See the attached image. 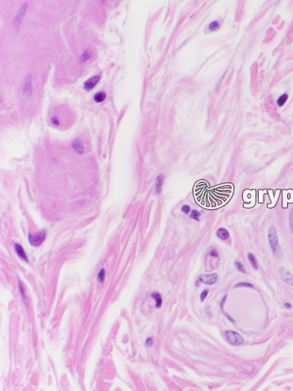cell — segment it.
<instances>
[{
	"instance_id": "1",
	"label": "cell",
	"mask_w": 293,
	"mask_h": 391,
	"mask_svg": "<svg viewBox=\"0 0 293 391\" xmlns=\"http://www.w3.org/2000/svg\"><path fill=\"white\" fill-rule=\"evenodd\" d=\"M268 239H269V243H270V246L271 248L272 253L276 257V258H281L282 256V251L281 246L279 245V239L278 235H277V231L276 229L274 226H271L268 232Z\"/></svg>"
},
{
	"instance_id": "2",
	"label": "cell",
	"mask_w": 293,
	"mask_h": 391,
	"mask_svg": "<svg viewBox=\"0 0 293 391\" xmlns=\"http://www.w3.org/2000/svg\"><path fill=\"white\" fill-rule=\"evenodd\" d=\"M225 338L227 341L233 346H240L244 343V339L241 335L237 332H234L232 330H228L225 332Z\"/></svg>"
},
{
	"instance_id": "3",
	"label": "cell",
	"mask_w": 293,
	"mask_h": 391,
	"mask_svg": "<svg viewBox=\"0 0 293 391\" xmlns=\"http://www.w3.org/2000/svg\"><path fill=\"white\" fill-rule=\"evenodd\" d=\"M45 238H46V231L43 230L37 234H29V242L32 246H39L44 242Z\"/></svg>"
},
{
	"instance_id": "4",
	"label": "cell",
	"mask_w": 293,
	"mask_h": 391,
	"mask_svg": "<svg viewBox=\"0 0 293 391\" xmlns=\"http://www.w3.org/2000/svg\"><path fill=\"white\" fill-rule=\"evenodd\" d=\"M217 280H218V275L216 273L200 275L198 277V281L205 285H213L217 282Z\"/></svg>"
},
{
	"instance_id": "5",
	"label": "cell",
	"mask_w": 293,
	"mask_h": 391,
	"mask_svg": "<svg viewBox=\"0 0 293 391\" xmlns=\"http://www.w3.org/2000/svg\"><path fill=\"white\" fill-rule=\"evenodd\" d=\"M279 273L281 275V279L285 282L291 285V286H293V275L288 270H286V268L281 267L279 270Z\"/></svg>"
},
{
	"instance_id": "6",
	"label": "cell",
	"mask_w": 293,
	"mask_h": 391,
	"mask_svg": "<svg viewBox=\"0 0 293 391\" xmlns=\"http://www.w3.org/2000/svg\"><path fill=\"white\" fill-rule=\"evenodd\" d=\"M100 79H101V75H94V76L89 78V79H88L87 80H86L85 83H84V89L86 90V91H91V90H92V89L97 85V83L99 82Z\"/></svg>"
},
{
	"instance_id": "7",
	"label": "cell",
	"mask_w": 293,
	"mask_h": 391,
	"mask_svg": "<svg viewBox=\"0 0 293 391\" xmlns=\"http://www.w3.org/2000/svg\"><path fill=\"white\" fill-rule=\"evenodd\" d=\"M15 252L17 254V255H18L20 259H22L23 261H24L25 262L29 263V260H28L27 255L25 253V251H24V250H23V246L21 245H19V244H18V243H15Z\"/></svg>"
},
{
	"instance_id": "8",
	"label": "cell",
	"mask_w": 293,
	"mask_h": 391,
	"mask_svg": "<svg viewBox=\"0 0 293 391\" xmlns=\"http://www.w3.org/2000/svg\"><path fill=\"white\" fill-rule=\"evenodd\" d=\"M27 6H28L27 3H26V4H23L22 7L20 8V9H19V13H18L17 16L15 17V24H16L17 27H19V26L20 25V24L22 23L23 15H24L25 12H26V8H27Z\"/></svg>"
},
{
	"instance_id": "9",
	"label": "cell",
	"mask_w": 293,
	"mask_h": 391,
	"mask_svg": "<svg viewBox=\"0 0 293 391\" xmlns=\"http://www.w3.org/2000/svg\"><path fill=\"white\" fill-rule=\"evenodd\" d=\"M31 81H32V77L31 75H28L25 78L24 81V86H23V93L27 96H30L32 93V90H31Z\"/></svg>"
},
{
	"instance_id": "10",
	"label": "cell",
	"mask_w": 293,
	"mask_h": 391,
	"mask_svg": "<svg viewBox=\"0 0 293 391\" xmlns=\"http://www.w3.org/2000/svg\"><path fill=\"white\" fill-rule=\"evenodd\" d=\"M163 181H164V176H163L162 174L158 175V178H157V179H156V183H155V191H156V194H160V193H161L162 188V184H163Z\"/></svg>"
},
{
	"instance_id": "11",
	"label": "cell",
	"mask_w": 293,
	"mask_h": 391,
	"mask_svg": "<svg viewBox=\"0 0 293 391\" xmlns=\"http://www.w3.org/2000/svg\"><path fill=\"white\" fill-rule=\"evenodd\" d=\"M216 236L221 240H226L229 237V233L225 228H220L216 231Z\"/></svg>"
},
{
	"instance_id": "12",
	"label": "cell",
	"mask_w": 293,
	"mask_h": 391,
	"mask_svg": "<svg viewBox=\"0 0 293 391\" xmlns=\"http://www.w3.org/2000/svg\"><path fill=\"white\" fill-rule=\"evenodd\" d=\"M72 147H73L74 150L76 152H78V153H83L84 151H85L84 146H83L82 143L79 139H76V140L74 141L73 143H72Z\"/></svg>"
},
{
	"instance_id": "13",
	"label": "cell",
	"mask_w": 293,
	"mask_h": 391,
	"mask_svg": "<svg viewBox=\"0 0 293 391\" xmlns=\"http://www.w3.org/2000/svg\"><path fill=\"white\" fill-rule=\"evenodd\" d=\"M151 297H153L154 300H155L156 307H157V308H160L162 304V298L161 295H160L158 292H153L152 295H151Z\"/></svg>"
},
{
	"instance_id": "14",
	"label": "cell",
	"mask_w": 293,
	"mask_h": 391,
	"mask_svg": "<svg viewBox=\"0 0 293 391\" xmlns=\"http://www.w3.org/2000/svg\"><path fill=\"white\" fill-rule=\"evenodd\" d=\"M287 100H288V95L285 93V94H282L279 97L278 99H277V101H276V103H277V105H278L279 107H283L286 104V102H287Z\"/></svg>"
},
{
	"instance_id": "15",
	"label": "cell",
	"mask_w": 293,
	"mask_h": 391,
	"mask_svg": "<svg viewBox=\"0 0 293 391\" xmlns=\"http://www.w3.org/2000/svg\"><path fill=\"white\" fill-rule=\"evenodd\" d=\"M106 96V93H104L103 91H100L94 96V100L95 102H102L105 101Z\"/></svg>"
},
{
	"instance_id": "16",
	"label": "cell",
	"mask_w": 293,
	"mask_h": 391,
	"mask_svg": "<svg viewBox=\"0 0 293 391\" xmlns=\"http://www.w3.org/2000/svg\"><path fill=\"white\" fill-rule=\"evenodd\" d=\"M248 260H249V263L251 264V266H253V268L255 270H257L258 269V265H257V261L255 255L252 253H249L248 254Z\"/></svg>"
},
{
	"instance_id": "17",
	"label": "cell",
	"mask_w": 293,
	"mask_h": 391,
	"mask_svg": "<svg viewBox=\"0 0 293 391\" xmlns=\"http://www.w3.org/2000/svg\"><path fill=\"white\" fill-rule=\"evenodd\" d=\"M209 29L210 30V31H217V30H219L220 28V24L218 21H212L209 24Z\"/></svg>"
},
{
	"instance_id": "18",
	"label": "cell",
	"mask_w": 293,
	"mask_h": 391,
	"mask_svg": "<svg viewBox=\"0 0 293 391\" xmlns=\"http://www.w3.org/2000/svg\"><path fill=\"white\" fill-rule=\"evenodd\" d=\"M105 278H106V270L102 268V269H101V271L98 272V275H97V280H98V282L100 283H102L104 282V280H105Z\"/></svg>"
},
{
	"instance_id": "19",
	"label": "cell",
	"mask_w": 293,
	"mask_h": 391,
	"mask_svg": "<svg viewBox=\"0 0 293 391\" xmlns=\"http://www.w3.org/2000/svg\"><path fill=\"white\" fill-rule=\"evenodd\" d=\"M200 213L198 212V210H191V213H190V217L191 219H194V220H196V221H199V218H200Z\"/></svg>"
},
{
	"instance_id": "20",
	"label": "cell",
	"mask_w": 293,
	"mask_h": 391,
	"mask_svg": "<svg viewBox=\"0 0 293 391\" xmlns=\"http://www.w3.org/2000/svg\"><path fill=\"white\" fill-rule=\"evenodd\" d=\"M235 287H249V288H254V286L249 282H239L235 285Z\"/></svg>"
},
{
	"instance_id": "21",
	"label": "cell",
	"mask_w": 293,
	"mask_h": 391,
	"mask_svg": "<svg viewBox=\"0 0 293 391\" xmlns=\"http://www.w3.org/2000/svg\"><path fill=\"white\" fill-rule=\"evenodd\" d=\"M235 266H236L237 270H238L239 271H240L242 273H246L245 267V266L242 264L241 262H240V261H235Z\"/></svg>"
},
{
	"instance_id": "22",
	"label": "cell",
	"mask_w": 293,
	"mask_h": 391,
	"mask_svg": "<svg viewBox=\"0 0 293 391\" xmlns=\"http://www.w3.org/2000/svg\"><path fill=\"white\" fill-rule=\"evenodd\" d=\"M90 53H89V51H85L83 54H82V55L81 56V58H80V60H81V62H85V61H86L88 59L90 58Z\"/></svg>"
},
{
	"instance_id": "23",
	"label": "cell",
	"mask_w": 293,
	"mask_h": 391,
	"mask_svg": "<svg viewBox=\"0 0 293 391\" xmlns=\"http://www.w3.org/2000/svg\"><path fill=\"white\" fill-rule=\"evenodd\" d=\"M289 222H290L291 230H292V232L293 234V208L290 210V213H289Z\"/></svg>"
},
{
	"instance_id": "24",
	"label": "cell",
	"mask_w": 293,
	"mask_h": 391,
	"mask_svg": "<svg viewBox=\"0 0 293 391\" xmlns=\"http://www.w3.org/2000/svg\"><path fill=\"white\" fill-rule=\"evenodd\" d=\"M181 210H182V212L184 213V214H186V215H188V214H189L191 211V208L189 205H188V204H184L182 206V208H181Z\"/></svg>"
},
{
	"instance_id": "25",
	"label": "cell",
	"mask_w": 293,
	"mask_h": 391,
	"mask_svg": "<svg viewBox=\"0 0 293 391\" xmlns=\"http://www.w3.org/2000/svg\"><path fill=\"white\" fill-rule=\"evenodd\" d=\"M208 294H209V290L208 289H205L202 292H201V294H200V301L201 302H204L205 300V298L208 297Z\"/></svg>"
},
{
	"instance_id": "26",
	"label": "cell",
	"mask_w": 293,
	"mask_h": 391,
	"mask_svg": "<svg viewBox=\"0 0 293 391\" xmlns=\"http://www.w3.org/2000/svg\"><path fill=\"white\" fill-rule=\"evenodd\" d=\"M145 343H146V347H151V346L153 345V338H151V337L147 338L146 339V342H145Z\"/></svg>"
},
{
	"instance_id": "27",
	"label": "cell",
	"mask_w": 293,
	"mask_h": 391,
	"mask_svg": "<svg viewBox=\"0 0 293 391\" xmlns=\"http://www.w3.org/2000/svg\"><path fill=\"white\" fill-rule=\"evenodd\" d=\"M19 291H20V293H21V295H22L23 299L24 300V297H25V295H24V293H23L24 290H23V287L22 284H21L20 282H19Z\"/></svg>"
},
{
	"instance_id": "28",
	"label": "cell",
	"mask_w": 293,
	"mask_h": 391,
	"mask_svg": "<svg viewBox=\"0 0 293 391\" xmlns=\"http://www.w3.org/2000/svg\"><path fill=\"white\" fill-rule=\"evenodd\" d=\"M209 255H210V256H213V257H218V252H217V251L216 250H214V249H213L210 251V252H209Z\"/></svg>"
},
{
	"instance_id": "29",
	"label": "cell",
	"mask_w": 293,
	"mask_h": 391,
	"mask_svg": "<svg viewBox=\"0 0 293 391\" xmlns=\"http://www.w3.org/2000/svg\"><path fill=\"white\" fill-rule=\"evenodd\" d=\"M226 298H227V296L225 295V296H224L223 297V299H222V301H221V302H220V307H223V306H224V303L225 302V301H226Z\"/></svg>"
},
{
	"instance_id": "30",
	"label": "cell",
	"mask_w": 293,
	"mask_h": 391,
	"mask_svg": "<svg viewBox=\"0 0 293 391\" xmlns=\"http://www.w3.org/2000/svg\"><path fill=\"white\" fill-rule=\"evenodd\" d=\"M284 307H286V309H291V308L292 307V304H291V303H289V302H286V303H285V305H284Z\"/></svg>"
}]
</instances>
